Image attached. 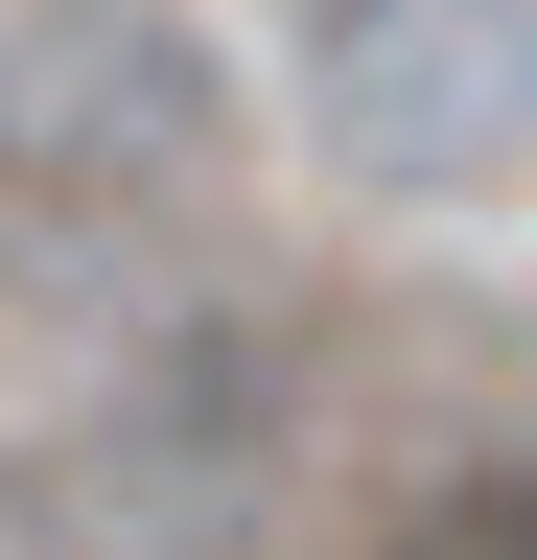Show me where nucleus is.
I'll return each mask as SVG.
<instances>
[{"label": "nucleus", "mask_w": 537, "mask_h": 560, "mask_svg": "<svg viewBox=\"0 0 537 560\" xmlns=\"http://www.w3.org/2000/svg\"><path fill=\"white\" fill-rule=\"evenodd\" d=\"M0 560H71V514H47V490H24V467H0Z\"/></svg>", "instance_id": "5"}, {"label": "nucleus", "mask_w": 537, "mask_h": 560, "mask_svg": "<svg viewBox=\"0 0 537 560\" xmlns=\"http://www.w3.org/2000/svg\"><path fill=\"white\" fill-rule=\"evenodd\" d=\"M281 117L374 210H467L537 164V0H281Z\"/></svg>", "instance_id": "3"}, {"label": "nucleus", "mask_w": 537, "mask_h": 560, "mask_svg": "<svg viewBox=\"0 0 537 560\" xmlns=\"http://www.w3.org/2000/svg\"><path fill=\"white\" fill-rule=\"evenodd\" d=\"M374 560H537V467H444V490H397Z\"/></svg>", "instance_id": "4"}, {"label": "nucleus", "mask_w": 537, "mask_h": 560, "mask_svg": "<svg viewBox=\"0 0 537 560\" xmlns=\"http://www.w3.org/2000/svg\"><path fill=\"white\" fill-rule=\"evenodd\" d=\"M234 234V47L187 0H0V280L141 304Z\"/></svg>", "instance_id": "1"}, {"label": "nucleus", "mask_w": 537, "mask_h": 560, "mask_svg": "<svg viewBox=\"0 0 537 560\" xmlns=\"http://www.w3.org/2000/svg\"><path fill=\"white\" fill-rule=\"evenodd\" d=\"M304 420H327L304 327H257V304L141 327L94 374V420H71V537L94 560H257L304 514Z\"/></svg>", "instance_id": "2"}]
</instances>
